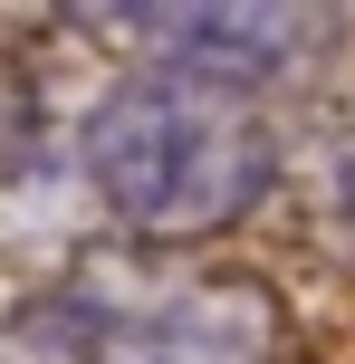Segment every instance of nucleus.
<instances>
[{
	"label": "nucleus",
	"instance_id": "obj_1",
	"mask_svg": "<svg viewBox=\"0 0 355 364\" xmlns=\"http://www.w3.org/2000/svg\"><path fill=\"white\" fill-rule=\"evenodd\" d=\"M77 173L106 201V220L154 250H192V240L250 220L288 173L279 125L260 115V96L192 87V77L134 68L77 125Z\"/></svg>",
	"mask_w": 355,
	"mask_h": 364
},
{
	"label": "nucleus",
	"instance_id": "obj_3",
	"mask_svg": "<svg viewBox=\"0 0 355 364\" xmlns=\"http://www.w3.org/2000/svg\"><path fill=\"white\" fill-rule=\"evenodd\" d=\"M106 29L144 38V58L164 77H192V87H231L260 96L279 77H307L327 48H337L346 19L337 10H298V0H154V10H106Z\"/></svg>",
	"mask_w": 355,
	"mask_h": 364
},
{
	"label": "nucleus",
	"instance_id": "obj_2",
	"mask_svg": "<svg viewBox=\"0 0 355 364\" xmlns=\"http://www.w3.org/2000/svg\"><path fill=\"white\" fill-rule=\"evenodd\" d=\"M58 364H288V297L250 269H77L19 316Z\"/></svg>",
	"mask_w": 355,
	"mask_h": 364
}]
</instances>
